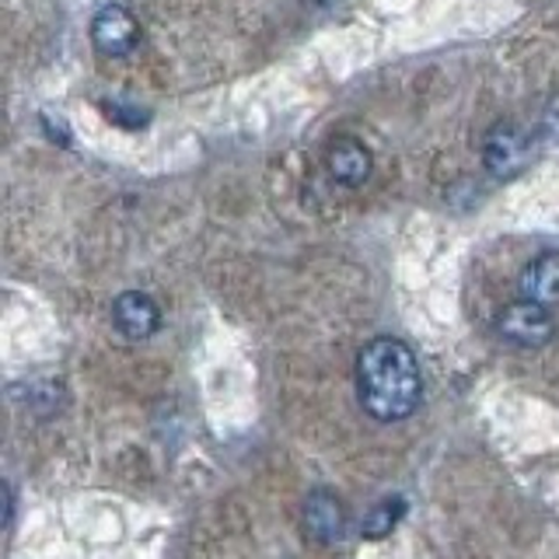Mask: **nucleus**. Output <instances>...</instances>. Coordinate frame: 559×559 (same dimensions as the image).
Wrapping results in <instances>:
<instances>
[{
    "label": "nucleus",
    "instance_id": "nucleus-5",
    "mask_svg": "<svg viewBox=\"0 0 559 559\" xmlns=\"http://www.w3.org/2000/svg\"><path fill=\"white\" fill-rule=\"evenodd\" d=\"M112 322L127 340H147L162 329V308L144 290H122L112 301Z\"/></svg>",
    "mask_w": 559,
    "mask_h": 559
},
{
    "label": "nucleus",
    "instance_id": "nucleus-9",
    "mask_svg": "<svg viewBox=\"0 0 559 559\" xmlns=\"http://www.w3.org/2000/svg\"><path fill=\"white\" fill-rule=\"evenodd\" d=\"M399 511H402V503H399V500H384L381 507H374V511L364 518L360 532H364V535H371V538H381L384 532H392V524H395Z\"/></svg>",
    "mask_w": 559,
    "mask_h": 559
},
{
    "label": "nucleus",
    "instance_id": "nucleus-7",
    "mask_svg": "<svg viewBox=\"0 0 559 559\" xmlns=\"http://www.w3.org/2000/svg\"><path fill=\"white\" fill-rule=\"evenodd\" d=\"M518 287H521V297H528V301L556 308L559 305V252L549 249L535 255L528 266H524Z\"/></svg>",
    "mask_w": 559,
    "mask_h": 559
},
{
    "label": "nucleus",
    "instance_id": "nucleus-11",
    "mask_svg": "<svg viewBox=\"0 0 559 559\" xmlns=\"http://www.w3.org/2000/svg\"><path fill=\"white\" fill-rule=\"evenodd\" d=\"M542 130H546L552 140H559V98L549 102V109H546V122H542Z\"/></svg>",
    "mask_w": 559,
    "mask_h": 559
},
{
    "label": "nucleus",
    "instance_id": "nucleus-4",
    "mask_svg": "<svg viewBox=\"0 0 559 559\" xmlns=\"http://www.w3.org/2000/svg\"><path fill=\"white\" fill-rule=\"evenodd\" d=\"M92 43L105 57H130L140 43V25L130 8L109 4L92 17Z\"/></svg>",
    "mask_w": 559,
    "mask_h": 559
},
{
    "label": "nucleus",
    "instance_id": "nucleus-1",
    "mask_svg": "<svg viewBox=\"0 0 559 559\" xmlns=\"http://www.w3.org/2000/svg\"><path fill=\"white\" fill-rule=\"evenodd\" d=\"M357 395L367 416L399 424L416 413L424 399V378L413 349L395 336L371 340L357 357Z\"/></svg>",
    "mask_w": 559,
    "mask_h": 559
},
{
    "label": "nucleus",
    "instance_id": "nucleus-10",
    "mask_svg": "<svg viewBox=\"0 0 559 559\" xmlns=\"http://www.w3.org/2000/svg\"><path fill=\"white\" fill-rule=\"evenodd\" d=\"M105 116H109L112 122H119L122 130H140L151 119L144 109H130V105H122V102H109V105H105Z\"/></svg>",
    "mask_w": 559,
    "mask_h": 559
},
{
    "label": "nucleus",
    "instance_id": "nucleus-3",
    "mask_svg": "<svg viewBox=\"0 0 559 559\" xmlns=\"http://www.w3.org/2000/svg\"><path fill=\"white\" fill-rule=\"evenodd\" d=\"M532 165V136L514 122H500L483 136V168L493 179H518Z\"/></svg>",
    "mask_w": 559,
    "mask_h": 559
},
{
    "label": "nucleus",
    "instance_id": "nucleus-2",
    "mask_svg": "<svg viewBox=\"0 0 559 559\" xmlns=\"http://www.w3.org/2000/svg\"><path fill=\"white\" fill-rule=\"evenodd\" d=\"M497 332L518 349H542L556 336V322L546 305L518 297V301L503 305V311L497 314Z\"/></svg>",
    "mask_w": 559,
    "mask_h": 559
},
{
    "label": "nucleus",
    "instance_id": "nucleus-6",
    "mask_svg": "<svg viewBox=\"0 0 559 559\" xmlns=\"http://www.w3.org/2000/svg\"><path fill=\"white\" fill-rule=\"evenodd\" d=\"M325 168L340 186L357 189V186H364L367 179H371L374 157L357 136H336L329 144V151H325Z\"/></svg>",
    "mask_w": 559,
    "mask_h": 559
},
{
    "label": "nucleus",
    "instance_id": "nucleus-8",
    "mask_svg": "<svg viewBox=\"0 0 559 559\" xmlns=\"http://www.w3.org/2000/svg\"><path fill=\"white\" fill-rule=\"evenodd\" d=\"M305 524L308 532L325 542V546H332V542H340L343 532H346V514H343V503L325 493V489H319V493H311L305 500Z\"/></svg>",
    "mask_w": 559,
    "mask_h": 559
}]
</instances>
